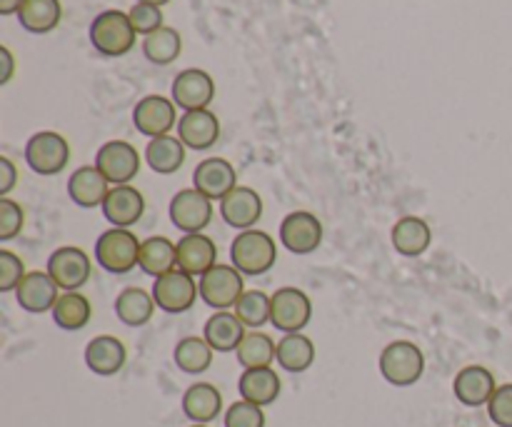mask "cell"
I'll list each match as a JSON object with an SVG mask.
<instances>
[{
  "label": "cell",
  "instance_id": "obj_1",
  "mask_svg": "<svg viewBox=\"0 0 512 427\" xmlns=\"http://www.w3.org/2000/svg\"><path fill=\"white\" fill-rule=\"evenodd\" d=\"M230 260L248 278L265 275L278 260V245L263 230H243L230 245Z\"/></svg>",
  "mask_w": 512,
  "mask_h": 427
},
{
  "label": "cell",
  "instance_id": "obj_2",
  "mask_svg": "<svg viewBox=\"0 0 512 427\" xmlns=\"http://www.w3.org/2000/svg\"><path fill=\"white\" fill-rule=\"evenodd\" d=\"M135 28L123 10H103L90 25V43L105 58H120L135 45Z\"/></svg>",
  "mask_w": 512,
  "mask_h": 427
},
{
  "label": "cell",
  "instance_id": "obj_3",
  "mask_svg": "<svg viewBox=\"0 0 512 427\" xmlns=\"http://www.w3.org/2000/svg\"><path fill=\"white\" fill-rule=\"evenodd\" d=\"M380 375L395 388H410L425 373V355L410 340H395L380 353Z\"/></svg>",
  "mask_w": 512,
  "mask_h": 427
},
{
  "label": "cell",
  "instance_id": "obj_4",
  "mask_svg": "<svg viewBox=\"0 0 512 427\" xmlns=\"http://www.w3.org/2000/svg\"><path fill=\"white\" fill-rule=\"evenodd\" d=\"M140 240L128 228H110L95 243V260L103 270L113 275H128L138 268Z\"/></svg>",
  "mask_w": 512,
  "mask_h": 427
},
{
  "label": "cell",
  "instance_id": "obj_5",
  "mask_svg": "<svg viewBox=\"0 0 512 427\" xmlns=\"http://www.w3.org/2000/svg\"><path fill=\"white\" fill-rule=\"evenodd\" d=\"M200 300L213 310L235 308L245 293V280L235 265H215L208 273L200 275Z\"/></svg>",
  "mask_w": 512,
  "mask_h": 427
},
{
  "label": "cell",
  "instance_id": "obj_6",
  "mask_svg": "<svg viewBox=\"0 0 512 427\" xmlns=\"http://www.w3.org/2000/svg\"><path fill=\"white\" fill-rule=\"evenodd\" d=\"M198 280L193 275L183 273V270H170V273L160 275L153 283V300L163 313L180 315L190 310L198 300Z\"/></svg>",
  "mask_w": 512,
  "mask_h": 427
},
{
  "label": "cell",
  "instance_id": "obj_7",
  "mask_svg": "<svg viewBox=\"0 0 512 427\" xmlns=\"http://www.w3.org/2000/svg\"><path fill=\"white\" fill-rule=\"evenodd\" d=\"M70 145L68 140L53 130L35 133L25 145V163L38 175H58L68 165Z\"/></svg>",
  "mask_w": 512,
  "mask_h": 427
},
{
  "label": "cell",
  "instance_id": "obj_8",
  "mask_svg": "<svg viewBox=\"0 0 512 427\" xmlns=\"http://www.w3.org/2000/svg\"><path fill=\"white\" fill-rule=\"evenodd\" d=\"M310 315H313V305L300 288H280L270 298V323L280 333H303L305 325L310 323Z\"/></svg>",
  "mask_w": 512,
  "mask_h": 427
},
{
  "label": "cell",
  "instance_id": "obj_9",
  "mask_svg": "<svg viewBox=\"0 0 512 427\" xmlns=\"http://www.w3.org/2000/svg\"><path fill=\"white\" fill-rule=\"evenodd\" d=\"M95 168L110 185H130L140 173V153L125 140H108L95 155Z\"/></svg>",
  "mask_w": 512,
  "mask_h": 427
},
{
  "label": "cell",
  "instance_id": "obj_10",
  "mask_svg": "<svg viewBox=\"0 0 512 427\" xmlns=\"http://www.w3.org/2000/svg\"><path fill=\"white\" fill-rule=\"evenodd\" d=\"M168 213L180 233H203L210 225V220H213V200L205 198V195L195 188L180 190V193H175V198L170 200Z\"/></svg>",
  "mask_w": 512,
  "mask_h": 427
},
{
  "label": "cell",
  "instance_id": "obj_11",
  "mask_svg": "<svg viewBox=\"0 0 512 427\" xmlns=\"http://www.w3.org/2000/svg\"><path fill=\"white\" fill-rule=\"evenodd\" d=\"M323 243V225L308 210L288 213L280 223V245L293 255H310Z\"/></svg>",
  "mask_w": 512,
  "mask_h": 427
},
{
  "label": "cell",
  "instance_id": "obj_12",
  "mask_svg": "<svg viewBox=\"0 0 512 427\" xmlns=\"http://www.w3.org/2000/svg\"><path fill=\"white\" fill-rule=\"evenodd\" d=\"M45 273L58 283L60 290L73 293V290L83 288L90 278V258L75 245H65L50 253L48 270Z\"/></svg>",
  "mask_w": 512,
  "mask_h": 427
},
{
  "label": "cell",
  "instance_id": "obj_13",
  "mask_svg": "<svg viewBox=\"0 0 512 427\" xmlns=\"http://www.w3.org/2000/svg\"><path fill=\"white\" fill-rule=\"evenodd\" d=\"M175 103H170L163 95H148L133 108V123L138 133L148 135L150 140L168 135L175 128Z\"/></svg>",
  "mask_w": 512,
  "mask_h": 427
},
{
  "label": "cell",
  "instance_id": "obj_14",
  "mask_svg": "<svg viewBox=\"0 0 512 427\" xmlns=\"http://www.w3.org/2000/svg\"><path fill=\"white\" fill-rule=\"evenodd\" d=\"M193 188L200 190L205 198L223 200L225 195L238 188V175H235V168L225 158L200 160L193 173Z\"/></svg>",
  "mask_w": 512,
  "mask_h": 427
},
{
  "label": "cell",
  "instance_id": "obj_15",
  "mask_svg": "<svg viewBox=\"0 0 512 427\" xmlns=\"http://www.w3.org/2000/svg\"><path fill=\"white\" fill-rule=\"evenodd\" d=\"M215 98V83L205 70L188 68L173 80V103L180 105L185 113L190 110H205Z\"/></svg>",
  "mask_w": 512,
  "mask_h": 427
},
{
  "label": "cell",
  "instance_id": "obj_16",
  "mask_svg": "<svg viewBox=\"0 0 512 427\" xmlns=\"http://www.w3.org/2000/svg\"><path fill=\"white\" fill-rule=\"evenodd\" d=\"M58 290H60L58 283H55L48 273L33 270V273L25 275L23 283L18 285V290H15V300H18V305L25 310V313L40 315V313H48V310L53 313L55 303H58L60 298Z\"/></svg>",
  "mask_w": 512,
  "mask_h": 427
},
{
  "label": "cell",
  "instance_id": "obj_17",
  "mask_svg": "<svg viewBox=\"0 0 512 427\" xmlns=\"http://www.w3.org/2000/svg\"><path fill=\"white\" fill-rule=\"evenodd\" d=\"M100 208H103V218L113 228H130L143 218L145 198L133 185H115V188H110L108 198Z\"/></svg>",
  "mask_w": 512,
  "mask_h": 427
},
{
  "label": "cell",
  "instance_id": "obj_18",
  "mask_svg": "<svg viewBox=\"0 0 512 427\" xmlns=\"http://www.w3.org/2000/svg\"><path fill=\"white\" fill-rule=\"evenodd\" d=\"M498 385H495L493 373L483 365H468L460 370L453 380V393L465 408H480L488 405L490 398L495 395Z\"/></svg>",
  "mask_w": 512,
  "mask_h": 427
},
{
  "label": "cell",
  "instance_id": "obj_19",
  "mask_svg": "<svg viewBox=\"0 0 512 427\" xmlns=\"http://www.w3.org/2000/svg\"><path fill=\"white\" fill-rule=\"evenodd\" d=\"M260 215H263V200L255 193L253 188H238L230 195H225L220 200V218L230 225V228H238L240 233L243 230H253V225L258 223Z\"/></svg>",
  "mask_w": 512,
  "mask_h": 427
},
{
  "label": "cell",
  "instance_id": "obj_20",
  "mask_svg": "<svg viewBox=\"0 0 512 427\" xmlns=\"http://www.w3.org/2000/svg\"><path fill=\"white\" fill-rule=\"evenodd\" d=\"M178 138L190 150L213 148L220 138V120L208 108L190 110L178 120Z\"/></svg>",
  "mask_w": 512,
  "mask_h": 427
},
{
  "label": "cell",
  "instance_id": "obj_21",
  "mask_svg": "<svg viewBox=\"0 0 512 427\" xmlns=\"http://www.w3.org/2000/svg\"><path fill=\"white\" fill-rule=\"evenodd\" d=\"M218 265V248L203 233H193L180 238L178 243V270L188 275H205Z\"/></svg>",
  "mask_w": 512,
  "mask_h": 427
},
{
  "label": "cell",
  "instance_id": "obj_22",
  "mask_svg": "<svg viewBox=\"0 0 512 427\" xmlns=\"http://www.w3.org/2000/svg\"><path fill=\"white\" fill-rule=\"evenodd\" d=\"M125 358H128L125 345L113 335H98L85 348V365H88L90 373L100 375V378H110V375L120 373Z\"/></svg>",
  "mask_w": 512,
  "mask_h": 427
},
{
  "label": "cell",
  "instance_id": "obj_23",
  "mask_svg": "<svg viewBox=\"0 0 512 427\" xmlns=\"http://www.w3.org/2000/svg\"><path fill=\"white\" fill-rule=\"evenodd\" d=\"M108 185L110 183L105 180V175L95 165H83V168H78L70 175L68 195L80 208H98L108 198Z\"/></svg>",
  "mask_w": 512,
  "mask_h": 427
},
{
  "label": "cell",
  "instance_id": "obj_24",
  "mask_svg": "<svg viewBox=\"0 0 512 427\" xmlns=\"http://www.w3.org/2000/svg\"><path fill=\"white\" fill-rule=\"evenodd\" d=\"M223 410V395L215 385L195 383L183 395V413L193 425H208Z\"/></svg>",
  "mask_w": 512,
  "mask_h": 427
},
{
  "label": "cell",
  "instance_id": "obj_25",
  "mask_svg": "<svg viewBox=\"0 0 512 427\" xmlns=\"http://www.w3.org/2000/svg\"><path fill=\"white\" fill-rule=\"evenodd\" d=\"M245 335H248L245 325L240 323L238 315L228 313V310H218L215 315H210L203 330V338L208 340L215 353H235Z\"/></svg>",
  "mask_w": 512,
  "mask_h": 427
},
{
  "label": "cell",
  "instance_id": "obj_26",
  "mask_svg": "<svg viewBox=\"0 0 512 427\" xmlns=\"http://www.w3.org/2000/svg\"><path fill=\"white\" fill-rule=\"evenodd\" d=\"M238 390L240 398L248 400V403L260 405H273L275 400L280 398V375L275 373L273 368H255V370H245L238 380Z\"/></svg>",
  "mask_w": 512,
  "mask_h": 427
},
{
  "label": "cell",
  "instance_id": "obj_27",
  "mask_svg": "<svg viewBox=\"0 0 512 427\" xmlns=\"http://www.w3.org/2000/svg\"><path fill=\"white\" fill-rule=\"evenodd\" d=\"M390 238H393V248L400 255H405V258H418V255H423L430 248L433 233H430V225L423 218L408 215V218H400L393 225Z\"/></svg>",
  "mask_w": 512,
  "mask_h": 427
},
{
  "label": "cell",
  "instance_id": "obj_28",
  "mask_svg": "<svg viewBox=\"0 0 512 427\" xmlns=\"http://www.w3.org/2000/svg\"><path fill=\"white\" fill-rule=\"evenodd\" d=\"M275 363H280L285 373H305L315 363L313 340L303 333H290L280 338L278 350H275Z\"/></svg>",
  "mask_w": 512,
  "mask_h": 427
},
{
  "label": "cell",
  "instance_id": "obj_29",
  "mask_svg": "<svg viewBox=\"0 0 512 427\" xmlns=\"http://www.w3.org/2000/svg\"><path fill=\"white\" fill-rule=\"evenodd\" d=\"M155 308L158 305H155L153 293H145L143 288H125L118 295V300H115V315L128 328H143V325H148Z\"/></svg>",
  "mask_w": 512,
  "mask_h": 427
},
{
  "label": "cell",
  "instance_id": "obj_30",
  "mask_svg": "<svg viewBox=\"0 0 512 427\" xmlns=\"http://www.w3.org/2000/svg\"><path fill=\"white\" fill-rule=\"evenodd\" d=\"M140 270L150 278L170 273L178 268V245L170 243L168 238H148L140 245Z\"/></svg>",
  "mask_w": 512,
  "mask_h": 427
},
{
  "label": "cell",
  "instance_id": "obj_31",
  "mask_svg": "<svg viewBox=\"0 0 512 427\" xmlns=\"http://www.w3.org/2000/svg\"><path fill=\"white\" fill-rule=\"evenodd\" d=\"M145 163L150 165V170L160 175H173L178 173L180 165L185 163V145L180 138L173 135H160L153 138L145 148Z\"/></svg>",
  "mask_w": 512,
  "mask_h": 427
},
{
  "label": "cell",
  "instance_id": "obj_32",
  "mask_svg": "<svg viewBox=\"0 0 512 427\" xmlns=\"http://www.w3.org/2000/svg\"><path fill=\"white\" fill-rule=\"evenodd\" d=\"M63 18V5L60 0H25L23 8L18 10V20L28 33H50L58 28Z\"/></svg>",
  "mask_w": 512,
  "mask_h": 427
},
{
  "label": "cell",
  "instance_id": "obj_33",
  "mask_svg": "<svg viewBox=\"0 0 512 427\" xmlns=\"http://www.w3.org/2000/svg\"><path fill=\"white\" fill-rule=\"evenodd\" d=\"M53 320L60 330H83L90 323V303L85 295L80 293H63L53 308Z\"/></svg>",
  "mask_w": 512,
  "mask_h": 427
},
{
  "label": "cell",
  "instance_id": "obj_34",
  "mask_svg": "<svg viewBox=\"0 0 512 427\" xmlns=\"http://www.w3.org/2000/svg\"><path fill=\"white\" fill-rule=\"evenodd\" d=\"M213 353L205 338H185L175 345V365L188 375H200L213 365Z\"/></svg>",
  "mask_w": 512,
  "mask_h": 427
},
{
  "label": "cell",
  "instance_id": "obj_35",
  "mask_svg": "<svg viewBox=\"0 0 512 427\" xmlns=\"http://www.w3.org/2000/svg\"><path fill=\"white\" fill-rule=\"evenodd\" d=\"M275 350H278V345L265 333H248L243 343L238 345V350H235V355H238V363L245 370H255L270 368L275 363Z\"/></svg>",
  "mask_w": 512,
  "mask_h": 427
},
{
  "label": "cell",
  "instance_id": "obj_36",
  "mask_svg": "<svg viewBox=\"0 0 512 427\" xmlns=\"http://www.w3.org/2000/svg\"><path fill=\"white\" fill-rule=\"evenodd\" d=\"M183 50V40L175 28H160L155 33L145 35L143 40V55L155 65H170Z\"/></svg>",
  "mask_w": 512,
  "mask_h": 427
},
{
  "label": "cell",
  "instance_id": "obj_37",
  "mask_svg": "<svg viewBox=\"0 0 512 427\" xmlns=\"http://www.w3.org/2000/svg\"><path fill=\"white\" fill-rule=\"evenodd\" d=\"M233 310L245 328H263L265 323H270V295H265L263 290H245Z\"/></svg>",
  "mask_w": 512,
  "mask_h": 427
},
{
  "label": "cell",
  "instance_id": "obj_38",
  "mask_svg": "<svg viewBox=\"0 0 512 427\" xmlns=\"http://www.w3.org/2000/svg\"><path fill=\"white\" fill-rule=\"evenodd\" d=\"M225 427H265L263 408L248 400H238L225 413Z\"/></svg>",
  "mask_w": 512,
  "mask_h": 427
},
{
  "label": "cell",
  "instance_id": "obj_39",
  "mask_svg": "<svg viewBox=\"0 0 512 427\" xmlns=\"http://www.w3.org/2000/svg\"><path fill=\"white\" fill-rule=\"evenodd\" d=\"M25 265L10 250H0V293H10V290H18V285L25 278Z\"/></svg>",
  "mask_w": 512,
  "mask_h": 427
},
{
  "label": "cell",
  "instance_id": "obj_40",
  "mask_svg": "<svg viewBox=\"0 0 512 427\" xmlns=\"http://www.w3.org/2000/svg\"><path fill=\"white\" fill-rule=\"evenodd\" d=\"M128 18H130V23H133L135 33L150 35V33H155V30L163 28V10H160L158 5H148V3L133 5L128 13Z\"/></svg>",
  "mask_w": 512,
  "mask_h": 427
},
{
  "label": "cell",
  "instance_id": "obj_41",
  "mask_svg": "<svg viewBox=\"0 0 512 427\" xmlns=\"http://www.w3.org/2000/svg\"><path fill=\"white\" fill-rule=\"evenodd\" d=\"M25 213L15 200L0 198V240H13L23 230Z\"/></svg>",
  "mask_w": 512,
  "mask_h": 427
},
{
  "label": "cell",
  "instance_id": "obj_42",
  "mask_svg": "<svg viewBox=\"0 0 512 427\" xmlns=\"http://www.w3.org/2000/svg\"><path fill=\"white\" fill-rule=\"evenodd\" d=\"M488 415L498 427H512V383L495 390L488 403Z\"/></svg>",
  "mask_w": 512,
  "mask_h": 427
},
{
  "label": "cell",
  "instance_id": "obj_43",
  "mask_svg": "<svg viewBox=\"0 0 512 427\" xmlns=\"http://www.w3.org/2000/svg\"><path fill=\"white\" fill-rule=\"evenodd\" d=\"M15 180H18V170H15L13 160L0 158V198H8L10 190L15 188Z\"/></svg>",
  "mask_w": 512,
  "mask_h": 427
},
{
  "label": "cell",
  "instance_id": "obj_44",
  "mask_svg": "<svg viewBox=\"0 0 512 427\" xmlns=\"http://www.w3.org/2000/svg\"><path fill=\"white\" fill-rule=\"evenodd\" d=\"M0 63H3V70H0V83H8L10 78H13V55H10L8 48H0Z\"/></svg>",
  "mask_w": 512,
  "mask_h": 427
},
{
  "label": "cell",
  "instance_id": "obj_45",
  "mask_svg": "<svg viewBox=\"0 0 512 427\" xmlns=\"http://www.w3.org/2000/svg\"><path fill=\"white\" fill-rule=\"evenodd\" d=\"M25 0H0V13L3 15H13L23 8Z\"/></svg>",
  "mask_w": 512,
  "mask_h": 427
},
{
  "label": "cell",
  "instance_id": "obj_46",
  "mask_svg": "<svg viewBox=\"0 0 512 427\" xmlns=\"http://www.w3.org/2000/svg\"><path fill=\"white\" fill-rule=\"evenodd\" d=\"M138 3H148V5H158V8H163V5L170 3V0H138Z\"/></svg>",
  "mask_w": 512,
  "mask_h": 427
},
{
  "label": "cell",
  "instance_id": "obj_47",
  "mask_svg": "<svg viewBox=\"0 0 512 427\" xmlns=\"http://www.w3.org/2000/svg\"><path fill=\"white\" fill-rule=\"evenodd\" d=\"M190 427H208V425H190Z\"/></svg>",
  "mask_w": 512,
  "mask_h": 427
}]
</instances>
